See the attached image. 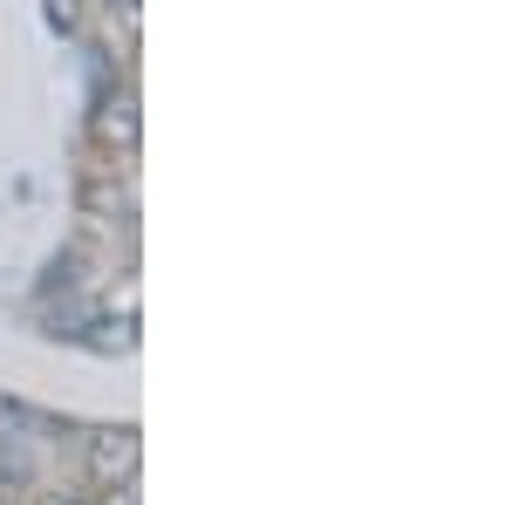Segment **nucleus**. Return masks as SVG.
<instances>
[{
  "instance_id": "f03ea898",
  "label": "nucleus",
  "mask_w": 512,
  "mask_h": 505,
  "mask_svg": "<svg viewBox=\"0 0 512 505\" xmlns=\"http://www.w3.org/2000/svg\"><path fill=\"white\" fill-rule=\"evenodd\" d=\"M41 505H89V499H76V492H48Z\"/></svg>"
},
{
  "instance_id": "f257e3e1",
  "label": "nucleus",
  "mask_w": 512,
  "mask_h": 505,
  "mask_svg": "<svg viewBox=\"0 0 512 505\" xmlns=\"http://www.w3.org/2000/svg\"><path fill=\"white\" fill-rule=\"evenodd\" d=\"M130 458H137L130 430H117V444H110V437L96 444V471H103V478H130Z\"/></svg>"
}]
</instances>
